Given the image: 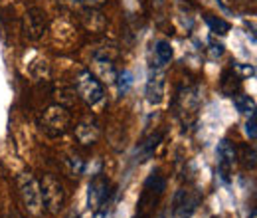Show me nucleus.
Masks as SVG:
<instances>
[{"instance_id": "4be33fe9", "label": "nucleus", "mask_w": 257, "mask_h": 218, "mask_svg": "<svg viewBox=\"0 0 257 218\" xmlns=\"http://www.w3.org/2000/svg\"><path fill=\"white\" fill-rule=\"evenodd\" d=\"M117 80H119V88H121V92H123V94H127L128 88L133 86V74L125 69V71L117 74Z\"/></svg>"}, {"instance_id": "c85d7f7f", "label": "nucleus", "mask_w": 257, "mask_h": 218, "mask_svg": "<svg viewBox=\"0 0 257 218\" xmlns=\"http://www.w3.org/2000/svg\"><path fill=\"white\" fill-rule=\"evenodd\" d=\"M6 218H24V216H20V214H10V216H6Z\"/></svg>"}, {"instance_id": "0eeeda50", "label": "nucleus", "mask_w": 257, "mask_h": 218, "mask_svg": "<svg viewBox=\"0 0 257 218\" xmlns=\"http://www.w3.org/2000/svg\"><path fill=\"white\" fill-rule=\"evenodd\" d=\"M237 161V149L229 139H222L218 145V175L224 183H229L231 169Z\"/></svg>"}, {"instance_id": "bb28decb", "label": "nucleus", "mask_w": 257, "mask_h": 218, "mask_svg": "<svg viewBox=\"0 0 257 218\" xmlns=\"http://www.w3.org/2000/svg\"><path fill=\"white\" fill-rule=\"evenodd\" d=\"M105 4H107V0H85V6L87 8H101Z\"/></svg>"}, {"instance_id": "aec40b11", "label": "nucleus", "mask_w": 257, "mask_h": 218, "mask_svg": "<svg viewBox=\"0 0 257 218\" xmlns=\"http://www.w3.org/2000/svg\"><path fill=\"white\" fill-rule=\"evenodd\" d=\"M239 151H241V163H243V167L245 169H255V149L243 145Z\"/></svg>"}, {"instance_id": "6ab92c4d", "label": "nucleus", "mask_w": 257, "mask_h": 218, "mask_svg": "<svg viewBox=\"0 0 257 218\" xmlns=\"http://www.w3.org/2000/svg\"><path fill=\"white\" fill-rule=\"evenodd\" d=\"M155 54H157V60H159L161 65L170 63V60H172V46H170V42L159 40L157 46H155Z\"/></svg>"}, {"instance_id": "cd10ccee", "label": "nucleus", "mask_w": 257, "mask_h": 218, "mask_svg": "<svg viewBox=\"0 0 257 218\" xmlns=\"http://www.w3.org/2000/svg\"><path fill=\"white\" fill-rule=\"evenodd\" d=\"M257 216V212H255V208H253V210H251V214H249V218H255Z\"/></svg>"}, {"instance_id": "6e6552de", "label": "nucleus", "mask_w": 257, "mask_h": 218, "mask_svg": "<svg viewBox=\"0 0 257 218\" xmlns=\"http://www.w3.org/2000/svg\"><path fill=\"white\" fill-rule=\"evenodd\" d=\"M75 137L85 147L95 145L97 141H99V137H101V125H99L95 117L87 115V117H83L79 123L75 125Z\"/></svg>"}, {"instance_id": "a211bd4d", "label": "nucleus", "mask_w": 257, "mask_h": 218, "mask_svg": "<svg viewBox=\"0 0 257 218\" xmlns=\"http://www.w3.org/2000/svg\"><path fill=\"white\" fill-rule=\"evenodd\" d=\"M206 24H208L210 32H214L218 36H225L227 32L231 30L229 22H225L224 18H220V16H206Z\"/></svg>"}, {"instance_id": "9d476101", "label": "nucleus", "mask_w": 257, "mask_h": 218, "mask_svg": "<svg viewBox=\"0 0 257 218\" xmlns=\"http://www.w3.org/2000/svg\"><path fill=\"white\" fill-rule=\"evenodd\" d=\"M200 97H198V90L196 88H186L184 92H178L176 95V107H178V115H190L196 117V109H198Z\"/></svg>"}, {"instance_id": "f3484780", "label": "nucleus", "mask_w": 257, "mask_h": 218, "mask_svg": "<svg viewBox=\"0 0 257 218\" xmlns=\"http://www.w3.org/2000/svg\"><path fill=\"white\" fill-rule=\"evenodd\" d=\"M233 103H235V107H237V111L239 113H243V115H251V113H255V99L251 97V95H235L233 97Z\"/></svg>"}, {"instance_id": "ddd939ff", "label": "nucleus", "mask_w": 257, "mask_h": 218, "mask_svg": "<svg viewBox=\"0 0 257 218\" xmlns=\"http://www.w3.org/2000/svg\"><path fill=\"white\" fill-rule=\"evenodd\" d=\"M162 139H164V131H153L137 149V153L141 155V161H147V159H151V157L155 155V151L159 149Z\"/></svg>"}, {"instance_id": "5701e85b", "label": "nucleus", "mask_w": 257, "mask_h": 218, "mask_svg": "<svg viewBox=\"0 0 257 218\" xmlns=\"http://www.w3.org/2000/svg\"><path fill=\"white\" fill-rule=\"evenodd\" d=\"M255 125H257V115L255 113H251L249 119H247V123H245V133H247V137H249L251 141H255V137H257Z\"/></svg>"}, {"instance_id": "4468645a", "label": "nucleus", "mask_w": 257, "mask_h": 218, "mask_svg": "<svg viewBox=\"0 0 257 218\" xmlns=\"http://www.w3.org/2000/svg\"><path fill=\"white\" fill-rule=\"evenodd\" d=\"M239 88H241L239 76H237L231 67H229V69H224V71H222V78H220V90H222V94L227 95V97H233V95H237Z\"/></svg>"}, {"instance_id": "20e7f679", "label": "nucleus", "mask_w": 257, "mask_h": 218, "mask_svg": "<svg viewBox=\"0 0 257 218\" xmlns=\"http://www.w3.org/2000/svg\"><path fill=\"white\" fill-rule=\"evenodd\" d=\"M42 125H44V131L50 137H60V135H64L65 131L69 129V125H71V113L65 109L64 105L54 103V105H50L44 111Z\"/></svg>"}, {"instance_id": "412c9836", "label": "nucleus", "mask_w": 257, "mask_h": 218, "mask_svg": "<svg viewBox=\"0 0 257 218\" xmlns=\"http://www.w3.org/2000/svg\"><path fill=\"white\" fill-rule=\"evenodd\" d=\"M231 69L239 76V80H245V78H253L255 76V67L251 63H233Z\"/></svg>"}, {"instance_id": "dca6fc26", "label": "nucleus", "mask_w": 257, "mask_h": 218, "mask_svg": "<svg viewBox=\"0 0 257 218\" xmlns=\"http://www.w3.org/2000/svg\"><path fill=\"white\" fill-rule=\"evenodd\" d=\"M95 67H97V71L101 74L103 82H107V84H113V82L117 80V71H115V67H113L111 60L95 58Z\"/></svg>"}, {"instance_id": "b1692460", "label": "nucleus", "mask_w": 257, "mask_h": 218, "mask_svg": "<svg viewBox=\"0 0 257 218\" xmlns=\"http://www.w3.org/2000/svg\"><path fill=\"white\" fill-rule=\"evenodd\" d=\"M71 173L73 175H81L83 173V161L79 157H73L71 159Z\"/></svg>"}, {"instance_id": "1a4fd4ad", "label": "nucleus", "mask_w": 257, "mask_h": 218, "mask_svg": "<svg viewBox=\"0 0 257 218\" xmlns=\"http://www.w3.org/2000/svg\"><path fill=\"white\" fill-rule=\"evenodd\" d=\"M164 88H166V80H164V74H162L161 67H155L149 76V82H147V101L153 103V105H159L164 99Z\"/></svg>"}, {"instance_id": "423d86ee", "label": "nucleus", "mask_w": 257, "mask_h": 218, "mask_svg": "<svg viewBox=\"0 0 257 218\" xmlns=\"http://www.w3.org/2000/svg\"><path fill=\"white\" fill-rule=\"evenodd\" d=\"M200 204V194L196 190H188V188H180L174 194L172 200V216L174 218H190L196 212Z\"/></svg>"}, {"instance_id": "393cba45", "label": "nucleus", "mask_w": 257, "mask_h": 218, "mask_svg": "<svg viewBox=\"0 0 257 218\" xmlns=\"http://www.w3.org/2000/svg\"><path fill=\"white\" fill-rule=\"evenodd\" d=\"M60 2L69 8H85V0H60Z\"/></svg>"}, {"instance_id": "9b49d317", "label": "nucleus", "mask_w": 257, "mask_h": 218, "mask_svg": "<svg viewBox=\"0 0 257 218\" xmlns=\"http://www.w3.org/2000/svg\"><path fill=\"white\" fill-rule=\"evenodd\" d=\"M79 20L83 24V28L91 34H101L107 28V18L99 12V8H83L79 14Z\"/></svg>"}, {"instance_id": "f03ea898", "label": "nucleus", "mask_w": 257, "mask_h": 218, "mask_svg": "<svg viewBox=\"0 0 257 218\" xmlns=\"http://www.w3.org/2000/svg\"><path fill=\"white\" fill-rule=\"evenodd\" d=\"M40 192L44 210H48L50 214H60L65 206V190L60 179H56L54 175H44L40 181Z\"/></svg>"}, {"instance_id": "7ed1b4c3", "label": "nucleus", "mask_w": 257, "mask_h": 218, "mask_svg": "<svg viewBox=\"0 0 257 218\" xmlns=\"http://www.w3.org/2000/svg\"><path fill=\"white\" fill-rule=\"evenodd\" d=\"M75 88H77L79 97H81L89 107L103 105V101H105L103 84L97 80L89 69H81V71L77 74V78H75Z\"/></svg>"}, {"instance_id": "f257e3e1", "label": "nucleus", "mask_w": 257, "mask_h": 218, "mask_svg": "<svg viewBox=\"0 0 257 218\" xmlns=\"http://www.w3.org/2000/svg\"><path fill=\"white\" fill-rule=\"evenodd\" d=\"M16 187H18L20 200H22L24 208L28 210V214H32V216H42V212H44V202H42L40 183L36 181V177H34L30 171L18 175Z\"/></svg>"}, {"instance_id": "39448f33", "label": "nucleus", "mask_w": 257, "mask_h": 218, "mask_svg": "<svg viewBox=\"0 0 257 218\" xmlns=\"http://www.w3.org/2000/svg\"><path fill=\"white\" fill-rule=\"evenodd\" d=\"M48 30V14L46 10L34 6L26 12L24 20H22V32L28 40H40Z\"/></svg>"}, {"instance_id": "a878e982", "label": "nucleus", "mask_w": 257, "mask_h": 218, "mask_svg": "<svg viewBox=\"0 0 257 218\" xmlns=\"http://www.w3.org/2000/svg\"><path fill=\"white\" fill-rule=\"evenodd\" d=\"M210 48H212V52H214L216 56H222V54H224V44H220V42H216V40H210Z\"/></svg>"}, {"instance_id": "f8f14e48", "label": "nucleus", "mask_w": 257, "mask_h": 218, "mask_svg": "<svg viewBox=\"0 0 257 218\" xmlns=\"http://www.w3.org/2000/svg\"><path fill=\"white\" fill-rule=\"evenodd\" d=\"M107 196H109V183L103 177H95L93 183L89 185V206L91 208L103 206Z\"/></svg>"}, {"instance_id": "2eb2a0df", "label": "nucleus", "mask_w": 257, "mask_h": 218, "mask_svg": "<svg viewBox=\"0 0 257 218\" xmlns=\"http://www.w3.org/2000/svg\"><path fill=\"white\" fill-rule=\"evenodd\" d=\"M145 190L161 198V194L166 190V179H164V175H161V171H153L149 175V179L145 181Z\"/></svg>"}]
</instances>
